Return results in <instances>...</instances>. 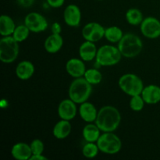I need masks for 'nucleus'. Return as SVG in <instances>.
Instances as JSON below:
<instances>
[{"mask_svg":"<svg viewBox=\"0 0 160 160\" xmlns=\"http://www.w3.org/2000/svg\"><path fill=\"white\" fill-rule=\"evenodd\" d=\"M121 115L117 108L106 106L98 112L95 124L103 132H113L120 126Z\"/></svg>","mask_w":160,"mask_h":160,"instance_id":"nucleus-1","label":"nucleus"},{"mask_svg":"<svg viewBox=\"0 0 160 160\" xmlns=\"http://www.w3.org/2000/svg\"><path fill=\"white\" fill-rule=\"evenodd\" d=\"M92 93V84L84 78H75L69 88V98L76 104L88 101Z\"/></svg>","mask_w":160,"mask_h":160,"instance_id":"nucleus-2","label":"nucleus"},{"mask_svg":"<svg viewBox=\"0 0 160 160\" xmlns=\"http://www.w3.org/2000/svg\"><path fill=\"white\" fill-rule=\"evenodd\" d=\"M118 48L123 56L134 58L138 56L143 48V43L140 38L134 34L128 33L123 34L118 42Z\"/></svg>","mask_w":160,"mask_h":160,"instance_id":"nucleus-3","label":"nucleus"},{"mask_svg":"<svg viewBox=\"0 0 160 160\" xmlns=\"http://www.w3.org/2000/svg\"><path fill=\"white\" fill-rule=\"evenodd\" d=\"M19 42L12 36H5L0 40V60L4 63H11L19 55Z\"/></svg>","mask_w":160,"mask_h":160,"instance_id":"nucleus-4","label":"nucleus"},{"mask_svg":"<svg viewBox=\"0 0 160 160\" xmlns=\"http://www.w3.org/2000/svg\"><path fill=\"white\" fill-rule=\"evenodd\" d=\"M122 56L118 47L116 48L112 45H105L98 50L95 60L99 66L111 67L118 63Z\"/></svg>","mask_w":160,"mask_h":160,"instance_id":"nucleus-5","label":"nucleus"},{"mask_svg":"<svg viewBox=\"0 0 160 160\" xmlns=\"http://www.w3.org/2000/svg\"><path fill=\"white\" fill-rule=\"evenodd\" d=\"M119 87L125 94L131 97L141 95L145 88L142 79L134 73H126L120 77Z\"/></svg>","mask_w":160,"mask_h":160,"instance_id":"nucleus-6","label":"nucleus"},{"mask_svg":"<svg viewBox=\"0 0 160 160\" xmlns=\"http://www.w3.org/2000/svg\"><path fill=\"white\" fill-rule=\"evenodd\" d=\"M99 151L105 154H117L122 148V142L120 138L112 132H104L96 142Z\"/></svg>","mask_w":160,"mask_h":160,"instance_id":"nucleus-7","label":"nucleus"},{"mask_svg":"<svg viewBox=\"0 0 160 160\" xmlns=\"http://www.w3.org/2000/svg\"><path fill=\"white\" fill-rule=\"evenodd\" d=\"M24 24L29 28L31 32L40 33L48 28V21L38 12H30L24 19Z\"/></svg>","mask_w":160,"mask_h":160,"instance_id":"nucleus-8","label":"nucleus"},{"mask_svg":"<svg viewBox=\"0 0 160 160\" xmlns=\"http://www.w3.org/2000/svg\"><path fill=\"white\" fill-rule=\"evenodd\" d=\"M141 31L148 38H157L160 37V21L156 17H146L141 23Z\"/></svg>","mask_w":160,"mask_h":160,"instance_id":"nucleus-9","label":"nucleus"},{"mask_svg":"<svg viewBox=\"0 0 160 160\" xmlns=\"http://www.w3.org/2000/svg\"><path fill=\"white\" fill-rule=\"evenodd\" d=\"M105 30L100 23L92 22L83 28L82 36L86 41L96 42L105 37Z\"/></svg>","mask_w":160,"mask_h":160,"instance_id":"nucleus-10","label":"nucleus"},{"mask_svg":"<svg viewBox=\"0 0 160 160\" xmlns=\"http://www.w3.org/2000/svg\"><path fill=\"white\" fill-rule=\"evenodd\" d=\"M77 112L76 103L70 98L62 100L58 107V114L61 120L70 121L76 117Z\"/></svg>","mask_w":160,"mask_h":160,"instance_id":"nucleus-11","label":"nucleus"},{"mask_svg":"<svg viewBox=\"0 0 160 160\" xmlns=\"http://www.w3.org/2000/svg\"><path fill=\"white\" fill-rule=\"evenodd\" d=\"M63 19L68 26L73 28L79 26L81 20V12L80 8L74 4L67 6L64 10Z\"/></svg>","mask_w":160,"mask_h":160,"instance_id":"nucleus-12","label":"nucleus"},{"mask_svg":"<svg viewBox=\"0 0 160 160\" xmlns=\"http://www.w3.org/2000/svg\"><path fill=\"white\" fill-rule=\"evenodd\" d=\"M66 70L69 75L74 78H81L86 72L85 65L82 59L73 58L67 61L66 64Z\"/></svg>","mask_w":160,"mask_h":160,"instance_id":"nucleus-13","label":"nucleus"},{"mask_svg":"<svg viewBox=\"0 0 160 160\" xmlns=\"http://www.w3.org/2000/svg\"><path fill=\"white\" fill-rule=\"evenodd\" d=\"M141 95L146 104L155 105L160 102V87L150 84L144 88Z\"/></svg>","mask_w":160,"mask_h":160,"instance_id":"nucleus-14","label":"nucleus"},{"mask_svg":"<svg viewBox=\"0 0 160 160\" xmlns=\"http://www.w3.org/2000/svg\"><path fill=\"white\" fill-rule=\"evenodd\" d=\"M11 154L17 160H28L32 156L31 146L23 142L15 144L11 149Z\"/></svg>","mask_w":160,"mask_h":160,"instance_id":"nucleus-15","label":"nucleus"},{"mask_svg":"<svg viewBox=\"0 0 160 160\" xmlns=\"http://www.w3.org/2000/svg\"><path fill=\"white\" fill-rule=\"evenodd\" d=\"M79 114L84 121L87 123H92L96 120L98 111L92 103L85 102L81 104L79 108Z\"/></svg>","mask_w":160,"mask_h":160,"instance_id":"nucleus-16","label":"nucleus"},{"mask_svg":"<svg viewBox=\"0 0 160 160\" xmlns=\"http://www.w3.org/2000/svg\"><path fill=\"white\" fill-rule=\"evenodd\" d=\"M96 46L95 43L89 41L83 42L79 48V55L81 59L85 62H90L95 59L97 54Z\"/></svg>","mask_w":160,"mask_h":160,"instance_id":"nucleus-17","label":"nucleus"},{"mask_svg":"<svg viewBox=\"0 0 160 160\" xmlns=\"http://www.w3.org/2000/svg\"><path fill=\"white\" fill-rule=\"evenodd\" d=\"M34 73V64L28 60H23L19 62L16 68V75L19 79L27 81L33 76Z\"/></svg>","mask_w":160,"mask_h":160,"instance_id":"nucleus-18","label":"nucleus"},{"mask_svg":"<svg viewBox=\"0 0 160 160\" xmlns=\"http://www.w3.org/2000/svg\"><path fill=\"white\" fill-rule=\"evenodd\" d=\"M63 39L60 34H52L45 41V50L49 53H56L62 48Z\"/></svg>","mask_w":160,"mask_h":160,"instance_id":"nucleus-19","label":"nucleus"},{"mask_svg":"<svg viewBox=\"0 0 160 160\" xmlns=\"http://www.w3.org/2000/svg\"><path fill=\"white\" fill-rule=\"evenodd\" d=\"M72 127L69 120H61L53 128L52 134L57 139H65L70 135Z\"/></svg>","mask_w":160,"mask_h":160,"instance_id":"nucleus-20","label":"nucleus"},{"mask_svg":"<svg viewBox=\"0 0 160 160\" xmlns=\"http://www.w3.org/2000/svg\"><path fill=\"white\" fill-rule=\"evenodd\" d=\"M15 28V23L9 16H1V17H0V34L2 37L12 35L13 34Z\"/></svg>","mask_w":160,"mask_h":160,"instance_id":"nucleus-21","label":"nucleus"},{"mask_svg":"<svg viewBox=\"0 0 160 160\" xmlns=\"http://www.w3.org/2000/svg\"><path fill=\"white\" fill-rule=\"evenodd\" d=\"M100 131L101 130L96 124L88 123L83 129V138L87 142H96L101 135Z\"/></svg>","mask_w":160,"mask_h":160,"instance_id":"nucleus-22","label":"nucleus"},{"mask_svg":"<svg viewBox=\"0 0 160 160\" xmlns=\"http://www.w3.org/2000/svg\"><path fill=\"white\" fill-rule=\"evenodd\" d=\"M123 36V34L122 30L117 26L109 27L105 30V38L111 43L119 42Z\"/></svg>","mask_w":160,"mask_h":160,"instance_id":"nucleus-23","label":"nucleus"},{"mask_svg":"<svg viewBox=\"0 0 160 160\" xmlns=\"http://www.w3.org/2000/svg\"><path fill=\"white\" fill-rule=\"evenodd\" d=\"M126 20L129 24L134 25V26L139 25L144 20L143 14L138 9L131 8L127 11Z\"/></svg>","mask_w":160,"mask_h":160,"instance_id":"nucleus-24","label":"nucleus"},{"mask_svg":"<svg viewBox=\"0 0 160 160\" xmlns=\"http://www.w3.org/2000/svg\"><path fill=\"white\" fill-rule=\"evenodd\" d=\"M84 78L92 85L99 84L102 79V75L97 69H88L86 70Z\"/></svg>","mask_w":160,"mask_h":160,"instance_id":"nucleus-25","label":"nucleus"},{"mask_svg":"<svg viewBox=\"0 0 160 160\" xmlns=\"http://www.w3.org/2000/svg\"><path fill=\"white\" fill-rule=\"evenodd\" d=\"M30 31H31L29 30V28L25 24L19 25V26L16 27L12 36L17 42H22L28 38V36H29Z\"/></svg>","mask_w":160,"mask_h":160,"instance_id":"nucleus-26","label":"nucleus"},{"mask_svg":"<svg viewBox=\"0 0 160 160\" xmlns=\"http://www.w3.org/2000/svg\"><path fill=\"white\" fill-rule=\"evenodd\" d=\"M98 151L99 148L97 144H95V142H87L82 148V154L88 159H92L98 155Z\"/></svg>","mask_w":160,"mask_h":160,"instance_id":"nucleus-27","label":"nucleus"},{"mask_svg":"<svg viewBox=\"0 0 160 160\" xmlns=\"http://www.w3.org/2000/svg\"><path fill=\"white\" fill-rule=\"evenodd\" d=\"M145 103V102L144 101L142 95H135V96L131 97V99L130 101V107L134 112H140L143 109Z\"/></svg>","mask_w":160,"mask_h":160,"instance_id":"nucleus-28","label":"nucleus"},{"mask_svg":"<svg viewBox=\"0 0 160 160\" xmlns=\"http://www.w3.org/2000/svg\"><path fill=\"white\" fill-rule=\"evenodd\" d=\"M30 146H31L32 155L42 154L44 152V149H45L44 143L40 139H34V140H33L31 142Z\"/></svg>","mask_w":160,"mask_h":160,"instance_id":"nucleus-29","label":"nucleus"},{"mask_svg":"<svg viewBox=\"0 0 160 160\" xmlns=\"http://www.w3.org/2000/svg\"><path fill=\"white\" fill-rule=\"evenodd\" d=\"M65 2V0H47V3L52 8H59Z\"/></svg>","mask_w":160,"mask_h":160,"instance_id":"nucleus-30","label":"nucleus"},{"mask_svg":"<svg viewBox=\"0 0 160 160\" xmlns=\"http://www.w3.org/2000/svg\"><path fill=\"white\" fill-rule=\"evenodd\" d=\"M52 32V34H60L61 31H62V28H61V25L59 23L56 22V23H53L52 24L51 27Z\"/></svg>","mask_w":160,"mask_h":160,"instance_id":"nucleus-31","label":"nucleus"},{"mask_svg":"<svg viewBox=\"0 0 160 160\" xmlns=\"http://www.w3.org/2000/svg\"><path fill=\"white\" fill-rule=\"evenodd\" d=\"M19 5L23 7L28 8L32 6L34 2V0H17Z\"/></svg>","mask_w":160,"mask_h":160,"instance_id":"nucleus-32","label":"nucleus"},{"mask_svg":"<svg viewBox=\"0 0 160 160\" xmlns=\"http://www.w3.org/2000/svg\"><path fill=\"white\" fill-rule=\"evenodd\" d=\"M29 160H48V158L45 157L42 154L39 155H32Z\"/></svg>","mask_w":160,"mask_h":160,"instance_id":"nucleus-33","label":"nucleus"},{"mask_svg":"<svg viewBox=\"0 0 160 160\" xmlns=\"http://www.w3.org/2000/svg\"><path fill=\"white\" fill-rule=\"evenodd\" d=\"M98 1H102V0H98Z\"/></svg>","mask_w":160,"mask_h":160,"instance_id":"nucleus-34","label":"nucleus"}]
</instances>
